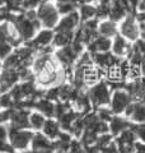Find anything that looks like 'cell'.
Here are the masks:
<instances>
[{
  "mask_svg": "<svg viewBox=\"0 0 145 153\" xmlns=\"http://www.w3.org/2000/svg\"><path fill=\"white\" fill-rule=\"evenodd\" d=\"M9 23L14 26L23 42H30L36 36V33L40 31L41 27L37 18V10H26L18 14L14 13L12 21Z\"/></svg>",
  "mask_w": 145,
  "mask_h": 153,
  "instance_id": "cell-1",
  "label": "cell"
},
{
  "mask_svg": "<svg viewBox=\"0 0 145 153\" xmlns=\"http://www.w3.org/2000/svg\"><path fill=\"white\" fill-rule=\"evenodd\" d=\"M60 13L57 10L56 4L45 0L37 9V18L41 27L48 28V30H55L57 23L60 21Z\"/></svg>",
  "mask_w": 145,
  "mask_h": 153,
  "instance_id": "cell-2",
  "label": "cell"
},
{
  "mask_svg": "<svg viewBox=\"0 0 145 153\" xmlns=\"http://www.w3.org/2000/svg\"><path fill=\"white\" fill-rule=\"evenodd\" d=\"M33 133L31 129H18L14 126H8V138L12 147L16 151L24 152L31 147V143L33 139Z\"/></svg>",
  "mask_w": 145,
  "mask_h": 153,
  "instance_id": "cell-3",
  "label": "cell"
},
{
  "mask_svg": "<svg viewBox=\"0 0 145 153\" xmlns=\"http://www.w3.org/2000/svg\"><path fill=\"white\" fill-rule=\"evenodd\" d=\"M89 96V100L92 102V106L94 108H99V107H106L109 105L111 101V96H112V92H111L109 85L106 82H98L97 84L92 85L87 89Z\"/></svg>",
  "mask_w": 145,
  "mask_h": 153,
  "instance_id": "cell-4",
  "label": "cell"
},
{
  "mask_svg": "<svg viewBox=\"0 0 145 153\" xmlns=\"http://www.w3.org/2000/svg\"><path fill=\"white\" fill-rule=\"evenodd\" d=\"M118 33L130 42H136L139 40L141 32H140V25L135 14H127L120 22Z\"/></svg>",
  "mask_w": 145,
  "mask_h": 153,
  "instance_id": "cell-5",
  "label": "cell"
},
{
  "mask_svg": "<svg viewBox=\"0 0 145 153\" xmlns=\"http://www.w3.org/2000/svg\"><path fill=\"white\" fill-rule=\"evenodd\" d=\"M132 102V97L126 89L118 88L115 89L111 96V101H109V108L112 110V112L115 115H122L126 111V108L130 103Z\"/></svg>",
  "mask_w": 145,
  "mask_h": 153,
  "instance_id": "cell-6",
  "label": "cell"
},
{
  "mask_svg": "<svg viewBox=\"0 0 145 153\" xmlns=\"http://www.w3.org/2000/svg\"><path fill=\"white\" fill-rule=\"evenodd\" d=\"M54 55L56 57V60L59 61V64L66 70H71L74 68L76 60L80 56V54L76 52V50L72 47V45L60 47V49H57L54 52Z\"/></svg>",
  "mask_w": 145,
  "mask_h": 153,
  "instance_id": "cell-7",
  "label": "cell"
},
{
  "mask_svg": "<svg viewBox=\"0 0 145 153\" xmlns=\"http://www.w3.org/2000/svg\"><path fill=\"white\" fill-rule=\"evenodd\" d=\"M136 139L138 137L131 126L122 131L118 137L115 138V142L118 148V153H134Z\"/></svg>",
  "mask_w": 145,
  "mask_h": 153,
  "instance_id": "cell-8",
  "label": "cell"
},
{
  "mask_svg": "<svg viewBox=\"0 0 145 153\" xmlns=\"http://www.w3.org/2000/svg\"><path fill=\"white\" fill-rule=\"evenodd\" d=\"M54 36H55V32L52 30H48V28H43V30H40L36 36L32 38V40L28 42L33 49L36 51H40L45 47L48 46H52V42H54Z\"/></svg>",
  "mask_w": 145,
  "mask_h": 153,
  "instance_id": "cell-9",
  "label": "cell"
},
{
  "mask_svg": "<svg viewBox=\"0 0 145 153\" xmlns=\"http://www.w3.org/2000/svg\"><path fill=\"white\" fill-rule=\"evenodd\" d=\"M80 16L78 10L67 14V16H64L62 18H60L57 26L55 27V32H76V30L80 26Z\"/></svg>",
  "mask_w": 145,
  "mask_h": 153,
  "instance_id": "cell-10",
  "label": "cell"
},
{
  "mask_svg": "<svg viewBox=\"0 0 145 153\" xmlns=\"http://www.w3.org/2000/svg\"><path fill=\"white\" fill-rule=\"evenodd\" d=\"M125 116L132 124H145V102L132 101L125 111Z\"/></svg>",
  "mask_w": 145,
  "mask_h": 153,
  "instance_id": "cell-11",
  "label": "cell"
},
{
  "mask_svg": "<svg viewBox=\"0 0 145 153\" xmlns=\"http://www.w3.org/2000/svg\"><path fill=\"white\" fill-rule=\"evenodd\" d=\"M19 73L17 69H5L3 68L0 73V93L9 92L14 85L19 83Z\"/></svg>",
  "mask_w": 145,
  "mask_h": 153,
  "instance_id": "cell-12",
  "label": "cell"
},
{
  "mask_svg": "<svg viewBox=\"0 0 145 153\" xmlns=\"http://www.w3.org/2000/svg\"><path fill=\"white\" fill-rule=\"evenodd\" d=\"M93 57V63L97 68L102 69L104 71H107L108 69H111L112 66L117 65L120 63V57L115 56L112 52H95V54H92Z\"/></svg>",
  "mask_w": 145,
  "mask_h": 153,
  "instance_id": "cell-13",
  "label": "cell"
},
{
  "mask_svg": "<svg viewBox=\"0 0 145 153\" xmlns=\"http://www.w3.org/2000/svg\"><path fill=\"white\" fill-rule=\"evenodd\" d=\"M132 46L130 45V41L126 40L124 36H121L120 33H117L113 40H112V46H111V52L120 57V59H126L129 54L131 52Z\"/></svg>",
  "mask_w": 145,
  "mask_h": 153,
  "instance_id": "cell-14",
  "label": "cell"
},
{
  "mask_svg": "<svg viewBox=\"0 0 145 153\" xmlns=\"http://www.w3.org/2000/svg\"><path fill=\"white\" fill-rule=\"evenodd\" d=\"M32 151L41 152V153H54L55 152V144L54 140L48 139L43 133H35L33 139L31 143Z\"/></svg>",
  "mask_w": 145,
  "mask_h": 153,
  "instance_id": "cell-15",
  "label": "cell"
},
{
  "mask_svg": "<svg viewBox=\"0 0 145 153\" xmlns=\"http://www.w3.org/2000/svg\"><path fill=\"white\" fill-rule=\"evenodd\" d=\"M30 115H31L30 108L14 107L9 125L18 129H30Z\"/></svg>",
  "mask_w": 145,
  "mask_h": 153,
  "instance_id": "cell-16",
  "label": "cell"
},
{
  "mask_svg": "<svg viewBox=\"0 0 145 153\" xmlns=\"http://www.w3.org/2000/svg\"><path fill=\"white\" fill-rule=\"evenodd\" d=\"M111 46H112V40H111V38L98 35L87 45V50H88L90 54H95V52H108V51H111Z\"/></svg>",
  "mask_w": 145,
  "mask_h": 153,
  "instance_id": "cell-17",
  "label": "cell"
},
{
  "mask_svg": "<svg viewBox=\"0 0 145 153\" xmlns=\"http://www.w3.org/2000/svg\"><path fill=\"white\" fill-rule=\"evenodd\" d=\"M132 125V123L129 120L126 116H121V115H115L112 117V120L108 123L109 126V133L112 134L113 137H118L121 133L125 131L126 129H129Z\"/></svg>",
  "mask_w": 145,
  "mask_h": 153,
  "instance_id": "cell-18",
  "label": "cell"
},
{
  "mask_svg": "<svg viewBox=\"0 0 145 153\" xmlns=\"http://www.w3.org/2000/svg\"><path fill=\"white\" fill-rule=\"evenodd\" d=\"M35 107L37 111H40L42 115H45L47 119L55 117V108H56V102L51 101L46 97H41L37 98L35 102Z\"/></svg>",
  "mask_w": 145,
  "mask_h": 153,
  "instance_id": "cell-19",
  "label": "cell"
},
{
  "mask_svg": "<svg viewBox=\"0 0 145 153\" xmlns=\"http://www.w3.org/2000/svg\"><path fill=\"white\" fill-rule=\"evenodd\" d=\"M118 33V26H117V22L112 21V19H102L99 21V25H98V35L99 36H104V37H108V38H112Z\"/></svg>",
  "mask_w": 145,
  "mask_h": 153,
  "instance_id": "cell-20",
  "label": "cell"
},
{
  "mask_svg": "<svg viewBox=\"0 0 145 153\" xmlns=\"http://www.w3.org/2000/svg\"><path fill=\"white\" fill-rule=\"evenodd\" d=\"M61 131H62V129L60 126L59 121L55 120V119H52V117L47 119L45 125H43V128H42V133L51 140H56L57 138H59V135L61 134Z\"/></svg>",
  "mask_w": 145,
  "mask_h": 153,
  "instance_id": "cell-21",
  "label": "cell"
},
{
  "mask_svg": "<svg viewBox=\"0 0 145 153\" xmlns=\"http://www.w3.org/2000/svg\"><path fill=\"white\" fill-rule=\"evenodd\" d=\"M74 40H75V32H55L52 46L56 47V49H60V47L71 45Z\"/></svg>",
  "mask_w": 145,
  "mask_h": 153,
  "instance_id": "cell-22",
  "label": "cell"
},
{
  "mask_svg": "<svg viewBox=\"0 0 145 153\" xmlns=\"http://www.w3.org/2000/svg\"><path fill=\"white\" fill-rule=\"evenodd\" d=\"M78 13L80 16L81 22L97 18V5H94V4H92V3H83L79 5Z\"/></svg>",
  "mask_w": 145,
  "mask_h": 153,
  "instance_id": "cell-23",
  "label": "cell"
},
{
  "mask_svg": "<svg viewBox=\"0 0 145 153\" xmlns=\"http://www.w3.org/2000/svg\"><path fill=\"white\" fill-rule=\"evenodd\" d=\"M46 116L42 115L40 111H32L30 115V129H33V130H42L43 125L46 123Z\"/></svg>",
  "mask_w": 145,
  "mask_h": 153,
  "instance_id": "cell-24",
  "label": "cell"
},
{
  "mask_svg": "<svg viewBox=\"0 0 145 153\" xmlns=\"http://www.w3.org/2000/svg\"><path fill=\"white\" fill-rule=\"evenodd\" d=\"M57 10H59L60 16H67V14H71L78 10V7H76L75 1H66V3H56Z\"/></svg>",
  "mask_w": 145,
  "mask_h": 153,
  "instance_id": "cell-25",
  "label": "cell"
},
{
  "mask_svg": "<svg viewBox=\"0 0 145 153\" xmlns=\"http://www.w3.org/2000/svg\"><path fill=\"white\" fill-rule=\"evenodd\" d=\"M13 45L7 40H0V60L4 61L14 51Z\"/></svg>",
  "mask_w": 145,
  "mask_h": 153,
  "instance_id": "cell-26",
  "label": "cell"
},
{
  "mask_svg": "<svg viewBox=\"0 0 145 153\" xmlns=\"http://www.w3.org/2000/svg\"><path fill=\"white\" fill-rule=\"evenodd\" d=\"M95 114L101 120H103L106 123H109L112 120V117L115 116V114L112 112V110L109 108V106H106V107H99V108H95Z\"/></svg>",
  "mask_w": 145,
  "mask_h": 153,
  "instance_id": "cell-27",
  "label": "cell"
},
{
  "mask_svg": "<svg viewBox=\"0 0 145 153\" xmlns=\"http://www.w3.org/2000/svg\"><path fill=\"white\" fill-rule=\"evenodd\" d=\"M14 106H16V102H14V100L10 96V93L5 92V93L0 94V107H3V108H14Z\"/></svg>",
  "mask_w": 145,
  "mask_h": 153,
  "instance_id": "cell-28",
  "label": "cell"
},
{
  "mask_svg": "<svg viewBox=\"0 0 145 153\" xmlns=\"http://www.w3.org/2000/svg\"><path fill=\"white\" fill-rule=\"evenodd\" d=\"M45 1V0H24L22 4V10H37L38 7Z\"/></svg>",
  "mask_w": 145,
  "mask_h": 153,
  "instance_id": "cell-29",
  "label": "cell"
},
{
  "mask_svg": "<svg viewBox=\"0 0 145 153\" xmlns=\"http://www.w3.org/2000/svg\"><path fill=\"white\" fill-rule=\"evenodd\" d=\"M131 128L134 129V131L135 134H136V137H138V139L140 142H143L145 143V124H132Z\"/></svg>",
  "mask_w": 145,
  "mask_h": 153,
  "instance_id": "cell-30",
  "label": "cell"
},
{
  "mask_svg": "<svg viewBox=\"0 0 145 153\" xmlns=\"http://www.w3.org/2000/svg\"><path fill=\"white\" fill-rule=\"evenodd\" d=\"M12 115H13V108H4L3 111H0V124L10 123Z\"/></svg>",
  "mask_w": 145,
  "mask_h": 153,
  "instance_id": "cell-31",
  "label": "cell"
},
{
  "mask_svg": "<svg viewBox=\"0 0 145 153\" xmlns=\"http://www.w3.org/2000/svg\"><path fill=\"white\" fill-rule=\"evenodd\" d=\"M134 153H145V143L143 142H136L135 144V151Z\"/></svg>",
  "mask_w": 145,
  "mask_h": 153,
  "instance_id": "cell-32",
  "label": "cell"
},
{
  "mask_svg": "<svg viewBox=\"0 0 145 153\" xmlns=\"http://www.w3.org/2000/svg\"><path fill=\"white\" fill-rule=\"evenodd\" d=\"M57 3H66V1H71V0H56Z\"/></svg>",
  "mask_w": 145,
  "mask_h": 153,
  "instance_id": "cell-33",
  "label": "cell"
},
{
  "mask_svg": "<svg viewBox=\"0 0 145 153\" xmlns=\"http://www.w3.org/2000/svg\"><path fill=\"white\" fill-rule=\"evenodd\" d=\"M54 153H66V152H64V151H55Z\"/></svg>",
  "mask_w": 145,
  "mask_h": 153,
  "instance_id": "cell-34",
  "label": "cell"
},
{
  "mask_svg": "<svg viewBox=\"0 0 145 153\" xmlns=\"http://www.w3.org/2000/svg\"><path fill=\"white\" fill-rule=\"evenodd\" d=\"M4 3H5L4 0H0V7H3V4H4Z\"/></svg>",
  "mask_w": 145,
  "mask_h": 153,
  "instance_id": "cell-35",
  "label": "cell"
},
{
  "mask_svg": "<svg viewBox=\"0 0 145 153\" xmlns=\"http://www.w3.org/2000/svg\"><path fill=\"white\" fill-rule=\"evenodd\" d=\"M47 1H51V0H47Z\"/></svg>",
  "mask_w": 145,
  "mask_h": 153,
  "instance_id": "cell-36",
  "label": "cell"
}]
</instances>
